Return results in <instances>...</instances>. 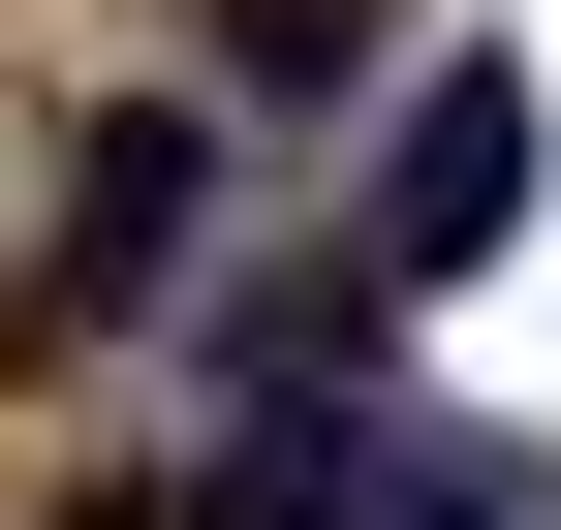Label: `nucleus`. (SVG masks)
I'll return each mask as SVG.
<instances>
[{
  "label": "nucleus",
  "mask_w": 561,
  "mask_h": 530,
  "mask_svg": "<svg viewBox=\"0 0 561 530\" xmlns=\"http://www.w3.org/2000/svg\"><path fill=\"white\" fill-rule=\"evenodd\" d=\"M500 219H530V94H500V62H437V94H405V157H375V219H343V312L500 281Z\"/></svg>",
  "instance_id": "1"
},
{
  "label": "nucleus",
  "mask_w": 561,
  "mask_h": 530,
  "mask_svg": "<svg viewBox=\"0 0 561 530\" xmlns=\"http://www.w3.org/2000/svg\"><path fill=\"white\" fill-rule=\"evenodd\" d=\"M187 219H219V125H94V187H62V312H157Z\"/></svg>",
  "instance_id": "2"
},
{
  "label": "nucleus",
  "mask_w": 561,
  "mask_h": 530,
  "mask_svg": "<svg viewBox=\"0 0 561 530\" xmlns=\"http://www.w3.org/2000/svg\"><path fill=\"white\" fill-rule=\"evenodd\" d=\"M187 530H375V437H343V406H219Z\"/></svg>",
  "instance_id": "3"
},
{
  "label": "nucleus",
  "mask_w": 561,
  "mask_h": 530,
  "mask_svg": "<svg viewBox=\"0 0 561 530\" xmlns=\"http://www.w3.org/2000/svg\"><path fill=\"white\" fill-rule=\"evenodd\" d=\"M375 530H561V437H375Z\"/></svg>",
  "instance_id": "4"
},
{
  "label": "nucleus",
  "mask_w": 561,
  "mask_h": 530,
  "mask_svg": "<svg viewBox=\"0 0 561 530\" xmlns=\"http://www.w3.org/2000/svg\"><path fill=\"white\" fill-rule=\"evenodd\" d=\"M343 62H375V0H219V94H250V125H312Z\"/></svg>",
  "instance_id": "5"
}]
</instances>
